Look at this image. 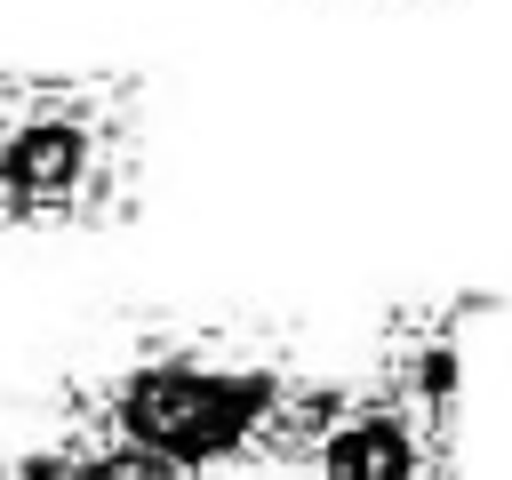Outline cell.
Segmentation results:
<instances>
[{"label":"cell","instance_id":"cell-1","mask_svg":"<svg viewBox=\"0 0 512 480\" xmlns=\"http://www.w3.org/2000/svg\"><path fill=\"white\" fill-rule=\"evenodd\" d=\"M320 384L288 344L232 328H168L112 352L64 400V440L112 480H232L256 456H288Z\"/></svg>","mask_w":512,"mask_h":480},{"label":"cell","instance_id":"cell-2","mask_svg":"<svg viewBox=\"0 0 512 480\" xmlns=\"http://www.w3.org/2000/svg\"><path fill=\"white\" fill-rule=\"evenodd\" d=\"M136 192V88L0 80V224H104Z\"/></svg>","mask_w":512,"mask_h":480},{"label":"cell","instance_id":"cell-3","mask_svg":"<svg viewBox=\"0 0 512 480\" xmlns=\"http://www.w3.org/2000/svg\"><path fill=\"white\" fill-rule=\"evenodd\" d=\"M280 464L296 480H456V432L376 376L368 392H320Z\"/></svg>","mask_w":512,"mask_h":480},{"label":"cell","instance_id":"cell-4","mask_svg":"<svg viewBox=\"0 0 512 480\" xmlns=\"http://www.w3.org/2000/svg\"><path fill=\"white\" fill-rule=\"evenodd\" d=\"M464 320H472V296H448V304H416L384 328V384L408 392L424 416H440L456 432L464 416Z\"/></svg>","mask_w":512,"mask_h":480},{"label":"cell","instance_id":"cell-5","mask_svg":"<svg viewBox=\"0 0 512 480\" xmlns=\"http://www.w3.org/2000/svg\"><path fill=\"white\" fill-rule=\"evenodd\" d=\"M0 480H112L88 448H72V440H56V448H16V456H0Z\"/></svg>","mask_w":512,"mask_h":480}]
</instances>
